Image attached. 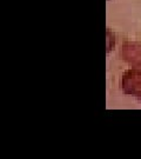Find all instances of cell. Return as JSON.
Returning <instances> with one entry per match:
<instances>
[{
    "label": "cell",
    "mask_w": 141,
    "mask_h": 159,
    "mask_svg": "<svg viewBox=\"0 0 141 159\" xmlns=\"http://www.w3.org/2000/svg\"><path fill=\"white\" fill-rule=\"evenodd\" d=\"M120 89L126 96L134 97L141 102V70L132 67L125 71L120 79Z\"/></svg>",
    "instance_id": "1"
},
{
    "label": "cell",
    "mask_w": 141,
    "mask_h": 159,
    "mask_svg": "<svg viewBox=\"0 0 141 159\" xmlns=\"http://www.w3.org/2000/svg\"><path fill=\"white\" fill-rule=\"evenodd\" d=\"M107 53L111 52L113 47H114V44H115V38H114V34L111 32V30H107Z\"/></svg>",
    "instance_id": "3"
},
{
    "label": "cell",
    "mask_w": 141,
    "mask_h": 159,
    "mask_svg": "<svg viewBox=\"0 0 141 159\" xmlns=\"http://www.w3.org/2000/svg\"><path fill=\"white\" fill-rule=\"evenodd\" d=\"M120 58L130 67H141V43L126 41L120 48Z\"/></svg>",
    "instance_id": "2"
}]
</instances>
